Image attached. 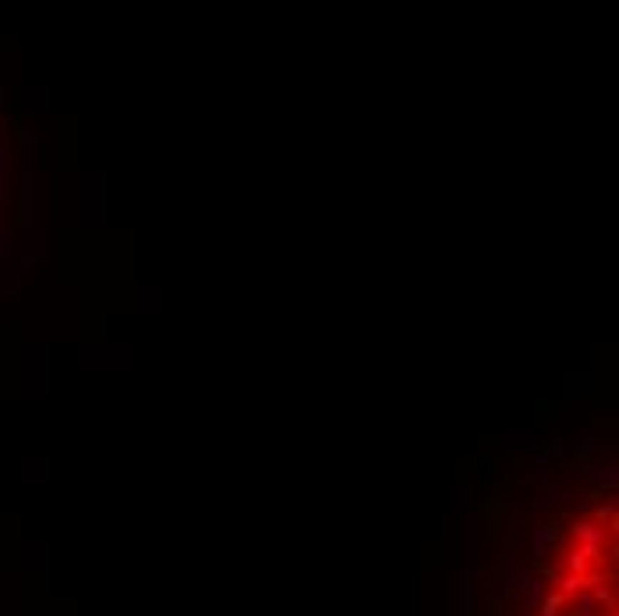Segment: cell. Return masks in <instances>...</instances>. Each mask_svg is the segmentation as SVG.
<instances>
[{"mask_svg": "<svg viewBox=\"0 0 619 616\" xmlns=\"http://www.w3.org/2000/svg\"><path fill=\"white\" fill-rule=\"evenodd\" d=\"M616 585V503L609 499L563 527L531 616H619Z\"/></svg>", "mask_w": 619, "mask_h": 616, "instance_id": "6da1fadb", "label": "cell"}]
</instances>
